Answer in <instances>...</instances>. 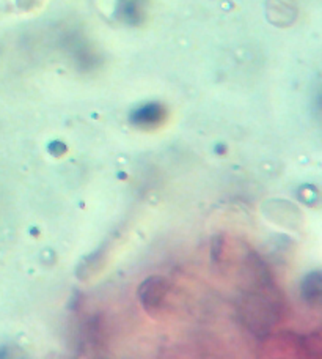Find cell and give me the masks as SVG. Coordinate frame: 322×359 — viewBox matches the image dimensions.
Here are the masks:
<instances>
[{
    "label": "cell",
    "mask_w": 322,
    "mask_h": 359,
    "mask_svg": "<svg viewBox=\"0 0 322 359\" xmlns=\"http://www.w3.org/2000/svg\"><path fill=\"white\" fill-rule=\"evenodd\" d=\"M164 282L160 279H150L145 282V285L141 287V299L148 306H156L159 301L164 298Z\"/></svg>",
    "instance_id": "2"
},
{
    "label": "cell",
    "mask_w": 322,
    "mask_h": 359,
    "mask_svg": "<svg viewBox=\"0 0 322 359\" xmlns=\"http://www.w3.org/2000/svg\"><path fill=\"white\" fill-rule=\"evenodd\" d=\"M302 294L310 304L322 303V273L308 274L302 284Z\"/></svg>",
    "instance_id": "1"
}]
</instances>
